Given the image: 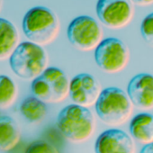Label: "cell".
<instances>
[{
  "mask_svg": "<svg viewBox=\"0 0 153 153\" xmlns=\"http://www.w3.org/2000/svg\"><path fill=\"white\" fill-rule=\"evenodd\" d=\"M57 127L68 140L79 143L91 138L96 129V120L88 107L72 104L59 113Z\"/></svg>",
  "mask_w": 153,
  "mask_h": 153,
  "instance_id": "1",
  "label": "cell"
},
{
  "mask_svg": "<svg viewBox=\"0 0 153 153\" xmlns=\"http://www.w3.org/2000/svg\"><path fill=\"white\" fill-rule=\"evenodd\" d=\"M21 114L30 123H38L47 114V105L34 96L27 97L20 105Z\"/></svg>",
  "mask_w": 153,
  "mask_h": 153,
  "instance_id": "15",
  "label": "cell"
},
{
  "mask_svg": "<svg viewBox=\"0 0 153 153\" xmlns=\"http://www.w3.org/2000/svg\"><path fill=\"white\" fill-rule=\"evenodd\" d=\"M95 105L100 120L110 126L123 124L132 114L133 105L127 93L116 87L103 89Z\"/></svg>",
  "mask_w": 153,
  "mask_h": 153,
  "instance_id": "4",
  "label": "cell"
},
{
  "mask_svg": "<svg viewBox=\"0 0 153 153\" xmlns=\"http://www.w3.org/2000/svg\"><path fill=\"white\" fill-rule=\"evenodd\" d=\"M130 133L140 143L153 142V115L149 113L135 115L130 123Z\"/></svg>",
  "mask_w": 153,
  "mask_h": 153,
  "instance_id": "13",
  "label": "cell"
},
{
  "mask_svg": "<svg viewBox=\"0 0 153 153\" xmlns=\"http://www.w3.org/2000/svg\"><path fill=\"white\" fill-rule=\"evenodd\" d=\"M60 30L57 15L48 7H34L23 19V31L29 42L42 47L53 42Z\"/></svg>",
  "mask_w": 153,
  "mask_h": 153,
  "instance_id": "2",
  "label": "cell"
},
{
  "mask_svg": "<svg viewBox=\"0 0 153 153\" xmlns=\"http://www.w3.org/2000/svg\"><path fill=\"white\" fill-rule=\"evenodd\" d=\"M25 153H59V151L55 146L47 141L36 140L26 148Z\"/></svg>",
  "mask_w": 153,
  "mask_h": 153,
  "instance_id": "18",
  "label": "cell"
},
{
  "mask_svg": "<svg viewBox=\"0 0 153 153\" xmlns=\"http://www.w3.org/2000/svg\"><path fill=\"white\" fill-rule=\"evenodd\" d=\"M127 95L137 108L153 109V76L149 73H139L132 76L127 87Z\"/></svg>",
  "mask_w": 153,
  "mask_h": 153,
  "instance_id": "10",
  "label": "cell"
},
{
  "mask_svg": "<svg viewBox=\"0 0 153 153\" xmlns=\"http://www.w3.org/2000/svg\"><path fill=\"white\" fill-rule=\"evenodd\" d=\"M17 87L12 79L0 75V109L10 107L17 98Z\"/></svg>",
  "mask_w": 153,
  "mask_h": 153,
  "instance_id": "16",
  "label": "cell"
},
{
  "mask_svg": "<svg viewBox=\"0 0 153 153\" xmlns=\"http://www.w3.org/2000/svg\"><path fill=\"white\" fill-rule=\"evenodd\" d=\"M20 139L21 130L17 122L7 115L0 116V151L13 149Z\"/></svg>",
  "mask_w": 153,
  "mask_h": 153,
  "instance_id": "14",
  "label": "cell"
},
{
  "mask_svg": "<svg viewBox=\"0 0 153 153\" xmlns=\"http://www.w3.org/2000/svg\"><path fill=\"white\" fill-rule=\"evenodd\" d=\"M19 33L13 23L0 18V60L9 59L19 44Z\"/></svg>",
  "mask_w": 153,
  "mask_h": 153,
  "instance_id": "12",
  "label": "cell"
},
{
  "mask_svg": "<svg viewBox=\"0 0 153 153\" xmlns=\"http://www.w3.org/2000/svg\"><path fill=\"white\" fill-rule=\"evenodd\" d=\"M96 153H135V145L131 137L119 129L103 131L96 140Z\"/></svg>",
  "mask_w": 153,
  "mask_h": 153,
  "instance_id": "11",
  "label": "cell"
},
{
  "mask_svg": "<svg viewBox=\"0 0 153 153\" xmlns=\"http://www.w3.org/2000/svg\"><path fill=\"white\" fill-rule=\"evenodd\" d=\"M131 1L140 7H148L153 5V0H131Z\"/></svg>",
  "mask_w": 153,
  "mask_h": 153,
  "instance_id": "19",
  "label": "cell"
},
{
  "mask_svg": "<svg viewBox=\"0 0 153 153\" xmlns=\"http://www.w3.org/2000/svg\"><path fill=\"white\" fill-rule=\"evenodd\" d=\"M9 64L20 79L33 80L48 68L49 58L43 47L24 42L18 44L9 57Z\"/></svg>",
  "mask_w": 153,
  "mask_h": 153,
  "instance_id": "3",
  "label": "cell"
},
{
  "mask_svg": "<svg viewBox=\"0 0 153 153\" xmlns=\"http://www.w3.org/2000/svg\"><path fill=\"white\" fill-rule=\"evenodd\" d=\"M140 153H153V142L145 144L143 148L140 149Z\"/></svg>",
  "mask_w": 153,
  "mask_h": 153,
  "instance_id": "20",
  "label": "cell"
},
{
  "mask_svg": "<svg viewBox=\"0 0 153 153\" xmlns=\"http://www.w3.org/2000/svg\"><path fill=\"white\" fill-rule=\"evenodd\" d=\"M140 33L143 40L153 47V13L148 15L141 22Z\"/></svg>",
  "mask_w": 153,
  "mask_h": 153,
  "instance_id": "17",
  "label": "cell"
},
{
  "mask_svg": "<svg viewBox=\"0 0 153 153\" xmlns=\"http://www.w3.org/2000/svg\"><path fill=\"white\" fill-rule=\"evenodd\" d=\"M95 60L104 72L115 74L127 67L130 51L123 41L114 37L105 38L95 49Z\"/></svg>",
  "mask_w": 153,
  "mask_h": 153,
  "instance_id": "7",
  "label": "cell"
},
{
  "mask_svg": "<svg viewBox=\"0 0 153 153\" xmlns=\"http://www.w3.org/2000/svg\"><path fill=\"white\" fill-rule=\"evenodd\" d=\"M67 35L69 42L82 51H94L102 42L104 33L99 23L88 16L74 18L68 25Z\"/></svg>",
  "mask_w": 153,
  "mask_h": 153,
  "instance_id": "6",
  "label": "cell"
},
{
  "mask_svg": "<svg viewBox=\"0 0 153 153\" xmlns=\"http://www.w3.org/2000/svg\"><path fill=\"white\" fill-rule=\"evenodd\" d=\"M69 81L60 68L48 67L33 80L31 88L33 95L45 104H57L68 97Z\"/></svg>",
  "mask_w": 153,
  "mask_h": 153,
  "instance_id": "5",
  "label": "cell"
},
{
  "mask_svg": "<svg viewBox=\"0 0 153 153\" xmlns=\"http://www.w3.org/2000/svg\"><path fill=\"white\" fill-rule=\"evenodd\" d=\"M102 91L99 81L88 73H80L69 81L68 97L74 104L85 107L96 104Z\"/></svg>",
  "mask_w": 153,
  "mask_h": 153,
  "instance_id": "9",
  "label": "cell"
},
{
  "mask_svg": "<svg viewBox=\"0 0 153 153\" xmlns=\"http://www.w3.org/2000/svg\"><path fill=\"white\" fill-rule=\"evenodd\" d=\"M2 7H3V0H0V12L2 10Z\"/></svg>",
  "mask_w": 153,
  "mask_h": 153,
  "instance_id": "21",
  "label": "cell"
},
{
  "mask_svg": "<svg viewBox=\"0 0 153 153\" xmlns=\"http://www.w3.org/2000/svg\"><path fill=\"white\" fill-rule=\"evenodd\" d=\"M96 10L99 21L114 30L127 26L134 16V7L131 0H98Z\"/></svg>",
  "mask_w": 153,
  "mask_h": 153,
  "instance_id": "8",
  "label": "cell"
}]
</instances>
